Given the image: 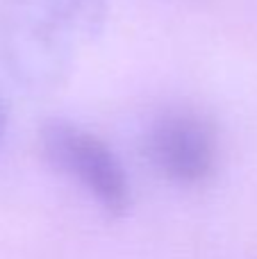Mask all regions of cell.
<instances>
[{
    "instance_id": "obj_1",
    "label": "cell",
    "mask_w": 257,
    "mask_h": 259,
    "mask_svg": "<svg viewBox=\"0 0 257 259\" xmlns=\"http://www.w3.org/2000/svg\"><path fill=\"white\" fill-rule=\"evenodd\" d=\"M105 14L107 0H0V59L27 89L57 87Z\"/></svg>"
},
{
    "instance_id": "obj_2",
    "label": "cell",
    "mask_w": 257,
    "mask_h": 259,
    "mask_svg": "<svg viewBox=\"0 0 257 259\" xmlns=\"http://www.w3.org/2000/svg\"><path fill=\"white\" fill-rule=\"evenodd\" d=\"M39 146L48 164L82 184L105 214L118 219L130 209L127 173L116 152L100 137L71 121L53 118L41 127Z\"/></svg>"
},
{
    "instance_id": "obj_3",
    "label": "cell",
    "mask_w": 257,
    "mask_h": 259,
    "mask_svg": "<svg viewBox=\"0 0 257 259\" xmlns=\"http://www.w3.org/2000/svg\"><path fill=\"white\" fill-rule=\"evenodd\" d=\"M146 157L166 180L180 187H198L217 170V134L198 114H166L146 134Z\"/></svg>"
},
{
    "instance_id": "obj_4",
    "label": "cell",
    "mask_w": 257,
    "mask_h": 259,
    "mask_svg": "<svg viewBox=\"0 0 257 259\" xmlns=\"http://www.w3.org/2000/svg\"><path fill=\"white\" fill-rule=\"evenodd\" d=\"M3 134H5V112L0 107V141H3Z\"/></svg>"
}]
</instances>
